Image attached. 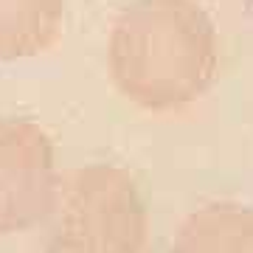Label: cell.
<instances>
[{
  "instance_id": "cell-3",
  "label": "cell",
  "mask_w": 253,
  "mask_h": 253,
  "mask_svg": "<svg viewBox=\"0 0 253 253\" xmlns=\"http://www.w3.org/2000/svg\"><path fill=\"white\" fill-rule=\"evenodd\" d=\"M59 177L45 132L23 118H0V236L23 234L54 214Z\"/></svg>"
},
{
  "instance_id": "cell-5",
  "label": "cell",
  "mask_w": 253,
  "mask_h": 253,
  "mask_svg": "<svg viewBox=\"0 0 253 253\" xmlns=\"http://www.w3.org/2000/svg\"><path fill=\"white\" fill-rule=\"evenodd\" d=\"M62 20V0H0V56L37 54Z\"/></svg>"
},
{
  "instance_id": "cell-1",
  "label": "cell",
  "mask_w": 253,
  "mask_h": 253,
  "mask_svg": "<svg viewBox=\"0 0 253 253\" xmlns=\"http://www.w3.org/2000/svg\"><path fill=\"white\" fill-rule=\"evenodd\" d=\"M110 62L132 101L149 110L183 107L214 79V26L191 0H138L116 23Z\"/></svg>"
},
{
  "instance_id": "cell-2",
  "label": "cell",
  "mask_w": 253,
  "mask_h": 253,
  "mask_svg": "<svg viewBox=\"0 0 253 253\" xmlns=\"http://www.w3.org/2000/svg\"><path fill=\"white\" fill-rule=\"evenodd\" d=\"M45 253H144L149 219L135 180L113 163L82 166L59 186Z\"/></svg>"
},
{
  "instance_id": "cell-4",
  "label": "cell",
  "mask_w": 253,
  "mask_h": 253,
  "mask_svg": "<svg viewBox=\"0 0 253 253\" xmlns=\"http://www.w3.org/2000/svg\"><path fill=\"white\" fill-rule=\"evenodd\" d=\"M169 253H253V206L206 203L174 231Z\"/></svg>"
}]
</instances>
